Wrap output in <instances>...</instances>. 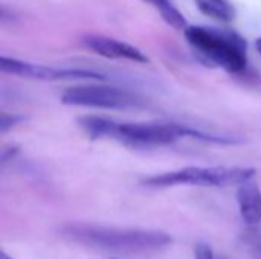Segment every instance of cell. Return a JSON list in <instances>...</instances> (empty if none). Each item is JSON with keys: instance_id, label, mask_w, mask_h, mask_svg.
Segmentation results:
<instances>
[{"instance_id": "1", "label": "cell", "mask_w": 261, "mask_h": 259, "mask_svg": "<svg viewBox=\"0 0 261 259\" xmlns=\"http://www.w3.org/2000/svg\"><path fill=\"white\" fill-rule=\"evenodd\" d=\"M61 234L67 240L89 249L128 255L159 252L173 243V238L162 231L119 229L83 223L67 224Z\"/></svg>"}, {"instance_id": "2", "label": "cell", "mask_w": 261, "mask_h": 259, "mask_svg": "<svg viewBox=\"0 0 261 259\" xmlns=\"http://www.w3.org/2000/svg\"><path fill=\"white\" fill-rule=\"evenodd\" d=\"M78 125L90 139H113L130 147L170 145L191 137L193 127L176 122H116L102 116H81Z\"/></svg>"}, {"instance_id": "3", "label": "cell", "mask_w": 261, "mask_h": 259, "mask_svg": "<svg viewBox=\"0 0 261 259\" xmlns=\"http://www.w3.org/2000/svg\"><path fill=\"white\" fill-rule=\"evenodd\" d=\"M184 34L194 53L206 64L220 67L229 73H240L246 69V40L236 31L193 24Z\"/></svg>"}, {"instance_id": "4", "label": "cell", "mask_w": 261, "mask_h": 259, "mask_svg": "<svg viewBox=\"0 0 261 259\" xmlns=\"http://www.w3.org/2000/svg\"><path fill=\"white\" fill-rule=\"evenodd\" d=\"M255 176L254 168L245 166H185L176 171L158 174L142 180V185L150 188H170V186H210L228 188L240 186Z\"/></svg>"}, {"instance_id": "5", "label": "cell", "mask_w": 261, "mask_h": 259, "mask_svg": "<svg viewBox=\"0 0 261 259\" xmlns=\"http://www.w3.org/2000/svg\"><path fill=\"white\" fill-rule=\"evenodd\" d=\"M61 102L75 107L122 110L142 105V98L125 89L115 85H75L69 87L61 95Z\"/></svg>"}, {"instance_id": "6", "label": "cell", "mask_w": 261, "mask_h": 259, "mask_svg": "<svg viewBox=\"0 0 261 259\" xmlns=\"http://www.w3.org/2000/svg\"><path fill=\"white\" fill-rule=\"evenodd\" d=\"M0 69L5 73L15 75L28 79L57 81V79H104V75L90 69H72V67H50L21 61L17 58L2 56Z\"/></svg>"}, {"instance_id": "7", "label": "cell", "mask_w": 261, "mask_h": 259, "mask_svg": "<svg viewBox=\"0 0 261 259\" xmlns=\"http://www.w3.org/2000/svg\"><path fill=\"white\" fill-rule=\"evenodd\" d=\"M84 47L89 50L110 60H127L133 63H147L148 56L133 44L127 41H121L116 38L104 37V35H86L83 38Z\"/></svg>"}, {"instance_id": "8", "label": "cell", "mask_w": 261, "mask_h": 259, "mask_svg": "<svg viewBox=\"0 0 261 259\" xmlns=\"http://www.w3.org/2000/svg\"><path fill=\"white\" fill-rule=\"evenodd\" d=\"M237 203L240 215L248 226H255L261 221V189L252 180L243 183L237 189Z\"/></svg>"}, {"instance_id": "9", "label": "cell", "mask_w": 261, "mask_h": 259, "mask_svg": "<svg viewBox=\"0 0 261 259\" xmlns=\"http://www.w3.org/2000/svg\"><path fill=\"white\" fill-rule=\"evenodd\" d=\"M199 11L217 21H232L236 18V8L229 0H196Z\"/></svg>"}, {"instance_id": "10", "label": "cell", "mask_w": 261, "mask_h": 259, "mask_svg": "<svg viewBox=\"0 0 261 259\" xmlns=\"http://www.w3.org/2000/svg\"><path fill=\"white\" fill-rule=\"evenodd\" d=\"M144 2L153 5V6L161 12V15L164 17V20H165L170 26H173V27H176V29H184V31L188 27V26H187L185 17H184V15L179 12V9L171 3V0H144Z\"/></svg>"}, {"instance_id": "11", "label": "cell", "mask_w": 261, "mask_h": 259, "mask_svg": "<svg viewBox=\"0 0 261 259\" xmlns=\"http://www.w3.org/2000/svg\"><path fill=\"white\" fill-rule=\"evenodd\" d=\"M240 244L252 259H261V232L255 227H248L240 235Z\"/></svg>"}, {"instance_id": "12", "label": "cell", "mask_w": 261, "mask_h": 259, "mask_svg": "<svg viewBox=\"0 0 261 259\" xmlns=\"http://www.w3.org/2000/svg\"><path fill=\"white\" fill-rule=\"evenodd\" d=\"M24 121V116H20V114H6L3 113L2 118H0V131L2 133H6L8 130H11L12 127H15L17 124L23 122Z\"/></svg>"}, {"instance_id": "13", "label": "cell", "mask_w": 261, "mask_h": 259, "mask_svg": "<svg viewBox=\"0 0 261 259\" xmlns=\"http://www.w3.org/2000/svg\"><path fill=\"white\" fill-rule=\"evenodd\" d=\"M194 258L196 259H216L214 252L208 243H197L194 247Z\"/></svg>"}, {"instance_id": "14", "label": "cell", "mask_w": 261, "mask_h": 259, "mask_svg": "<svg viewBox=\"0 0 261 259\" xmlns=\"http://www.w3.org/2000/svg\"><path fill=\"white\" fill-rule=\"evenodd\" d=\"M18 151L17 147H6L2 150V163L5 165L8 160H12V157L15 156V153Z\"/></svg>"}, {"instance_id": "15", "label": "cell", "mask_w": 261, "mask_h": 259, "mask_svg": "<svg viewBox=\"0 0 261 259\" xmlns=\"http://www.w3.org/2000/svg\"><path fill=\"white\" fill-rule=\"evenodd\" d=\"M255 47H257V50H258V53L261 55V37L255 41Z\"/></svg>"}, {"instance_id": "16", "label": "cell", "mask_w": 261, "mask_h": 259, "mask_svg": "<svg viewBox=\"0 0 261 259\" xmlns=\"http://www.w3.org/2000/svg\"><path fill=\"white\" fill-rule=\"evenodd\" d=\"M0 259H12V258H11L6 252H2V253H0Z\"/></svg>"}, {"instance_id": "17", "label": "cell", "mask_w": 261, "mask_h": 259, "mask_svg": "<svg viewBox=\"0 0 261 259\" xmlns=\"http://www.w3.org/2000/svg\"><path fill=\"white\" fill-rule=\"evenodd\" d=\"M220 259H225V258H220Z\"/></svg>"}]
</instances>
